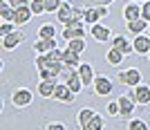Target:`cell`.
<instances>
[{"label":"cell","instance_id":"cell-1","mask_svg":"<svg viewBox=\"0 0 150 130\" xmlns=\"http://www.w3.org/2000/svg\"><path fill=\"white\" fill-rule=\"evenodd\" d=\"M92 90H94V94L96 97H108V94L114 90V83H112V79L110 76H94V83H92Z\"/></svg>","mask_w":150,"mask_h":130},{"label":"cell","instance_id":"cell-2","mask_svg":"<svg viewBox=\"0 0 150 130\" xmlns=\"http://www.w3.org/2000/svg\"><path fill=\"white\" fill-rule=\"evenodd\" d=\"M117 81L119 83H123V85H139L141 83V72H139L137 67H130V70H123V72H119L117 74Z\"/></svg>","mask_w":150,"mask_h":130},{"label":"cell","instance_id":"cell-3","mask_svg":"<svg viewBox=\"0 0 150 130\" xmlns=\"http://www.w3.org/2000/svg\"><path fill=\"white\" fill-rule=\"evenodd\" d=\"M31 90H27V87H18V90H13L11 94V103L16 105V108H27V105L31 103Z\"/></svg>","mask_w":150,"mask_h":130},{"label":"cell","instance_id":"cell-4","mask_svg":"<svg viewBox=\"0 0 150 130\" xmlns=\"http://www.w3.org/2000/svg\"><path fill=\"white\" fill-rule=\"evenodd\" d=\"M81 23H83V20H74V23H69V25L63 29L61 36L65 38V40H72V38H85V29H83Z\"/></svg>","mask_w":150,"mask_h":130},{"label":"cell","instance_id":"cell-5","mask_svg":"<svg viewBox=\"0 0 150 130\" xmlns=\"http://www.w3.org/2000/svg\"><path fill=\"white\" fill-rule=\"evenodd\" d=\"M117 101H119V117H130L132 112H134L137 101H134V97H132V94H121Z\"/></svg>","mask_w":150,"mask_h":130},{"label":"cell","instance_id":"cell-6","mask_svg":"<svg viewBox=\"0 0 150 130\" xmlns=\"http://www.w3.org/2000/svg\"><path fill=\"white\" fill-rule=\"evenodd\" d=\"M23 40H25V34H23V31H18V29H13L11 34L2 36V47H5V50H16Z\"/></svg>","mask_w":150,"mask_h":130},{"label":"cell","instance_id":"cell-7","mask_svg":"<svg viewBox=\"0 0 150 130\" xmlns=\"http://www.w3.org/2000/svg\"><path fill=\"white\" fill-rule=\"evenodd\" d=\"M132 97H134L137 105H148L150 103V87L144 85V83H139V85L132 87Z\"/></svg>","mask_w":150,"mask_h":130},{"label":"cell","instance_id":"cell-8","mask_svg":"<svg viewBox=\"0 0 150 130\" xmlns=\"http://www.w3.org/2000/svg\"><path fill=\"white\" fill-rule=\"evenodd\" d=\"M31 16H34V11H31V7H29V5L18 7V9H16V16H13V25H16V27L27 25V23L31 20Z\"/></svg>","mask_w":150,"mask_h":130},{"label":"cell","instance_id":"cell-9","mask_svg":"<svg viewBox=\"0 0 150 130\" xmlns=\"http://www.w3.org/2000/svg\"><path fill=\"white\" fill-rule=\"evenodd\" d=\"M54 99L56 101H63V103H72L74 101V92L67 87V83H56V90H54Z\"/></svg>","mask_w":150,"mask_h":130},{"label":"cell","instance_id":"cell-10","mask_svg":"<svg viewBox=\"0 0 150 130\" xmlns=\"http://www.w3.org/2000/svg\"><path fill=\"white\" fill-rule=\"evenodd\" d=\"M56 83H58V81L40 79V83H38V94H40V97H45V99H54V90H56Z\"/></svg>","mask_w":150,"mask_h":130},{"label":"cell","instance_id":"cell-11","mask_svg":"<svg viewBox=\"0 0 150 130\" xmlns=\"http://www.w3.org/2000/svg\"><path fill=\"white\" fill-rule=\"evenodd\" d=\"M56 47H58L56 38H38L36 43H34V50H36L38 54H47V52L56 50Z\"/></svg>","mask_w":150,"mask_h":130},{"label":"cell","instance_id":"cell-12","mask_svg":"<svg viewBox=\"0 0 150 130\" xmlns=\"http://www.w3.org/2000/svg\"><path fill=\"white\" fill-rule=\"evenodd\" d=\"M112 47H117L119 52H123L125 56L134 52V45H132V40H128L125 36H114V38H112Z\"/></svg>","mask_w":150,"mask_h":130},{"label":"cell","instance_id":"cell-13","mask_svg":"<svg viewBox=\"0 0 150 130\" xmlns=\"http://www.w3.org/2000/svg\"><path fill=\"white\" fill-rule=\"evenodd\" d=\"M123 16H125V20H128V23L139 20V18H141V7H139L134 0H130V2L123 7Z\"/></svg>","mask_w":150,"mask_h":130},{"label":"cell","instance_id":"cell-14","mask_svg":"<svg viewBox=\"0 0 150 130\" xmlns=\"http://www.w3.org/2000/svg\"><path fill=\"white\" fill-rule=\"evenodd\" d=\"M132 45H134V52H137V54H148L150 52V36L137 34L134 40H132Z\"/></svg>","mask_w":150,"mask_h":130},{"label":"cell","instance_id":"cell-15","mask_svg":"<svg viewBox=\"0 0 150 130\" xmlns=\"http://www.w3.org/2000/svg\"><path fill=\"white\" fill-rule=\"evenodd\" d=\"M96 114V112L92 110V108H83V110H79L76 112V124H79V128H88V124L92 121V117Z\"/></svg>","mask_w":150,"mask_h":130},{"label":"cell","instance_id":"cell-16","mask_svg":"<svg viewBox=\"0 0 150 130\" xmlns=\"http://www.w3.org/2000/svg\"><path fill=\"white\" fill-rule=\"evenodd\" d=\"M90 34H92V38H96L99 43H105L108 38H110V29H108L105 25H99V23H94V25H92Z\"/></svg>","mask_w":150,"mask_h":130},{"label":"cell","instance_id":"cell-17","mask_svg":"<svg viewBox=\"0 0 150 130\" xmlns=\"http://www.w3.org/2000/svg\"><path fill=\"white\" fill-rule=\"evenodd\" d=\"M79 74H81V79H83V85H92L94 83V70H92L90 63H81V65H79Z\"/></svg>","mask_w":150,"mask_h":130},{"label":"cell","instance_id":"cell-18","mask_svg":"<svg viewBox=\"0 0 150 130\" xmlns=\"http://www.w3.org/2000/svg\"><path fill=\"white\" fill-rule=\"evenodd\" d=\"M65 2H69V5H74V7H83V9H88V7L110 5V2H114V0H65Z\"/></svg>","mask_w":150,"mask_h":130},{"label":"cell","instance_id":"cell-19","mask_svg":"<svg viewBox=\"0 0 150 130\" xmlns=\"http://www.w3.org/2000/svg\"><path fill=\"white\" fill-rule=\"evenodd\" d=\"M63 63H65V65H74V67H79V65H81V54L67 47V50H63Z\"/></svg>","mask_w":150,"mask_h":130},{"label":"cell","instance_id":"cell-20","mask_svg":"<svg viewBox=\"0 0 150 130\" xmlns=\"http://www.w3.org/2000/svg\"><path fill=\"white\" fill-rule=\"evenodd\" d=\"M65 83H67V87H69V90H72L74 94H79L83 87H85V85H83V79H81V74H79V72H76V74H72L67 81H65Z\"/></svg>","mask_w":150,"mask_h":130},{"label":"cell","instance_id":"cell-21","mask_svg":"<svg viewBox=\"0 0 150 130\" xmlns=\"http://www.w3.org/2000/svg\"><path fill=\"white\" fill-rule=\"evenodd\" d=\"M123 56H125L123 52H119L117 47H112V50L105 54V61L110 63V65H114V67H117V65H121V63H123Z\"/></svg>","mask_w":150,"mask_h":130},{"label":"cell","instance_id":"cell-22","mask_svg":"<svg viewBox=\"0 0 150 130\" xmlns=\"http://www.w3.org/2000/svg\"><path fill=\"white\" fill-rule=\"evenodd\" d=\"M99 20H101L99 9H96V7H88L85 13H83V23H85V25H94V23H99Z\"/></svg>","mask_w":150,"mask_h":130},{"label":"cell","instance_id":"cell-23","mask_svg":"<svg viewBox=\"0 0 150 130\" xmlns=\"http://www.w3.org/2000/svg\"><path fill=\"white\" fill-rule=\"evenodd\" d=\"M13 16H16V9H13L7 0H2V2H0V18L2 20H11L13 23Z\"/></svg>","mask_w":150,"mask_h":130},{"label":"cell","instance_id":"cell-24","mask_svg":"<svg viewBox=\"0 0 150 130\" xmlns=\"http://www.w3.org/2000/svg\"><path fill=\"white\" fill-rule=\"evenodd\" d=\"M146 27H148V20H146V18H139V20L128 23V31H130V34H134V36H137V34H144Z\"/></svg>","mask_w":150,"mask_h":130},{"label":"cell","instance_id":"cell-25","mask_svg":"<svg viewBox=\"0 0 150 130\" xmlns=\"http://www.w3.org/2000/svg\"><path fill=\"white\" fill-rule=\"evenodd\" d=\"M54 36H56V29H54V25L45 23V25L38 27V38H54Z\"/></svg>","mask_w":150,"mask_h":130},{"label":"cell","instance_id":"cell-26","mask_svg":"<svg viewBox=\"0 0 150 130\" xmlns=\"http://www.w3.org/2000/svg\"><path fill=\"white\" fill-rule=\"evenodd\" d=\"M67 47H69V50H74V52H79V54H81V52H85V38H72Z\"/></svg>","mask_w":150,"mask_h":130},{"label":"cell","instance_id":"cell-27","mask_svg":"<svg viewBox=\"0 0 150 130\" xmlns=\"http://www.w3.org/2000/svg\"><path fill=\"white\" fill-rule=\"evenodd\" d=\"M101 128H103V117H101V114H94L85 130H101Z\"/></svg>","mask_w":150,"mask_h":130},{"label":"cell","instance_id":"cell-28","mask_svg":"<svg viewBox=\"0 0 150 130\" xmlns=\"http://www.w3.org/2000/svg\"><path fill=\"white\" fill-rule=\"evenodd\" d=\"M29 7H31V11H34V16H38V13H45V0H31Z\"/></svg>","mask_w":150,"mask_h":130},{"label":"cell","instance_id":"cell-29","mask_svg":"<svg viewBox=\"0 0 150 130\" xmlns=\"http://www.w3.org/2000/svg\"><path fill=\"white\" fill-rule=\"evenodd\" d=\"M58 9H61V0H45V11L56 13Z\"/></svg>","mask_w":150,"mask_h":130},{"label":"cell","instance_id":"cell-30","mask_svg":"<svg viewBox=\"0 0 150 130\" xmlns=\"http://www.w3.org/2000/svg\"><path fill=\"white\" fill-rule=\"evenodd\" d=\"M13 29H16V25H13L11 20H2V25H0V36H7V34H11Z\"/></svg>","mask_w":150,"mask_h":130},{"label":"cell","instance_id":"cell-31","mask_svg":"<svg viewBox=\"0 0 150 130\" xmlns=\"http://www.w3.org/2000/svg\"><path fill=\"white\" fill-rule=\"evenodd\" d=\"M128 128L130 130H146L148 126H146L141 119H130V121H128Z\"/></svg>","mask_w":150,"mask_h":130},{"label":"cell","instance_id":"cell-32","mask_svg":"<svg viewBox=\"0 0 150 130\" xmlns=\"http://www.w3.org/2000/svg\"><path fill=\"white\" fill-rule=\"evenodd\" d=\"M141 18H146L150 23V0H146L144 5H141Z\"/></svg>","mask_w":150,"mask_h":130},{"label":"cell","instance_id":"cell-33","mask_svg":"<svg viewBox=\"0 0 150 130\" xmlns=\"http://www.w3.org/2000/svg\"><path fill=\"white\" fill-rule=\"evenodd\" d=\"M108 112H110L112 117H119V101H112V103H108Z\"/></svg>","mask_w":150,"mask_h":130},{"label":"cell","instance_id":"cell-34","mask_svg":"<svg viewBox=\"0 0 150 130\" xmlns=\"http://www.w3.org/2000/svg\"><path fill=\"white\" fill-rule=\"evenodd\" d=\"M45 128L47 130H65V124H61V121H50Z\"/></svg>","mask_w":150,"mask_h":130},{"label":"cell","instance_id":"cell-35","mask_svg":"<svg viewBox=\"0 0 150 130\" xmlns=\"http://www.w3.org/2000/svg\"><path fill=\"white\" fill-rule=\"evenodd\" d=\"M9 5L13 7V9H18V7H23V5H27V0H9Z\"/></svg>","mask_w":150,"mask_h":130},{"label":"cell","instance_id":"cell-36","mask_svg":"<svg viewBox=\"0 0 150 130\" xmlns=\"http://www.w3.org/2000/svg\"><path fill=\"white\" fill-rule=\"evenodd\" d=\"M148 58H150V52H148Z\"/></svg>","mask_w":150,"mask_h":130},{"label":"cell","instance_id":"cell-37","mask_svg":"<svg viewBox=\"0 0 150 130\" xmlns=\"http://www.w3.org/2000/svg\"><path fill=\"white\" fill-rule=\"evenodd\" d=\"M134 2H139V0H134Z\"/></svg>","mask_w":150,"mask_h":130}]
</instances>
